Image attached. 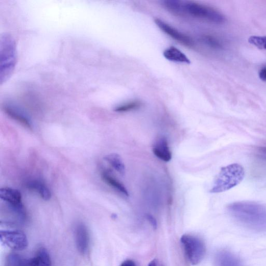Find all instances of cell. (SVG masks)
I'll list each match as a JSON object with an SVG mask.
<instances>
[{"mask_svg": "<svg viewBox=\"0 0 266 266\" xmlns=\"http://www.w3.org/2000/svg\"><path fill=\"white\" fill-rule=\"evenodd\" d=\"M231 216L251 230L266 231V206L254 202H235L228 206Z\"/></svg>", "mask_w": 266, "mask_h": 266, "instance_id": "1", "label": "cell"}, {"mask_svg": "<svg viewBox=\"0 0 266 266\" xmlns=\"http://www.w3.org/2000/svg\"><path fill=\"white\" fill-rule=\"evenodd\" d=\"M245 176L244 167L238 163H233L223 167L214 182L211 193H220L229 190L238 185Z\"/></svg>", "mask_w": 266, "mask_h": 266, "instance_id": "2", "label": "cell"}, {"mask_svg": "<svg viewBox=\"0 0 266 266\" xmlns=\"http://www.w3.org/2000/svg\"><path fill=\"white\" fill-rule=\"evenodd\" d=\"M183 14L217 24L225 21V17L215 9L194 2H183Z\"/></svg>", "mask_w": 266, "mask_h": 266, "instance_id": "3", "label": "cell"}, {"mask_svg": "<svg viewBox=\"0 0 266 266\" xmlns=\"http://www.w3.org/2000/svg\"><path fill=\"white\" fill-rule=\"evenodd\" d=\"M181 241L186 256L192 265L200 263L204 258L206 248L204 243L198 236L191 234H184Z\"/></svg>", "mask_w": 266, "mask_h": 266, "instance_id": "4", "label": "cell"}, {"mask_svg": "<svg viewBox=\"0 0 266 266\" xmlns=\"http://www.w3.org/2000/svg\"><path fill=\"white\" fill-rule=\"evenodd\" d=\"M0 198L21 220L26 218V212L22 203L20 192L15 189L5 187L0 190Z\"/></svg>", "mask_w": 266, "mask_h": 266, "instance_id": "5", "label": "cell"}, {"mask_svg": "<svg viewBox=\"0 0 266 266\" xmlns=\"http://www.w3.org/2000/svg\"><path fill=\"white\" fill-rule=\"evenodd\" d=\"M0 239L5 245L14 250H23L28 246L26 235L20 231L2 230Z\"/></svg>", "mask_w": 266, "mask_h": 266, "instance_id": "6", "label": "cell"}, {"mask_svg": "<svg viewBox=\"0 0 266 266\" xmlns=\"http://www.w3.org/2000/svg\"><path fill=\"white\" fill-rule=\"evenodd\" d=\"M155 23L161 30L175 40L188 47L194 45V41L187 35L177 31V29L171 26L160 19L155 20Z\"/></svg>", "mask_w": 266, "mask_h": 266, "instance_id": "7", "label": "cell"}, {"mask_svg": "<svg viewBox=\"0 0 266 266\" xmlns=\"http://www.w3.org/2000/svg\"><path fill=\"white\" fill-rule=\"evenodd\" d=\"M75 235L78 251L82 254H85L90 244L89 233L85 225L82 223L78 224L75 229Z\"/></svg>", "mask_w": 266, "mask_h": 266, "instance_id": "8", "label": "cell"}, {"mask_svg": "<svg viewBox=\"0 0 266 266\" xmlns=\"http://www.w3.org/2000/svg\"><path fill=\"white\" fill-rule=\"evenodd\" d=\"M153 151L157 158L164 162H169L172 159V153L165 137H161L156 141Z\"/></svg>", "mask_w": 266, "mask_h": 266, "instance_id": "9", "label": "cell"}, {"mask_svg": "<svg viewBox=\"0 0 266 266\" xmlns=\"http://www.w3.org/2000/svg\"><path fill=\"white\" fill-rule=\"evenodd\" d=\"M27 266H52V260L47 250L39 249L33 258L28 259Z\"/></svg>", "mask_w": 266, "mask_h": 266, "instance_id": "10", "label": "cell"}, {"mask_svg": "<svg viewBox=\"0 0 266 266\" xmlns=\"http://www.w3.org/2000/svg\"><path fill=\"white\" fill-rule=\"evenodd\" d=\"M216 266H240V261L235 255L227 251L219 252L215 258Z\"/></svg>", "mask_w": 266, "mask_h": 266, "instance_id": "11", "label": "cell"}, {"mask_svg": "<svg viewBox=\"0 0 266 266\" xmlns=\"http://www.w3.org/2000/svg\"><path fill=\"white\" fill-rule=\"evenodd\" d=\"M5 111L14 120L19 122L26 128H33V124L30 119L19 110L10 106L5 107Z\"/></svg>", "mask_w": 266, "mask_h": 266, "instance_id": "12", "label": "cell"}, {"mask_svg": "<svg viewBox=\"0 0 266 266\" xmlns=\"http://www.w3.org/2000/svg\"><path fill=\"white\" fill-rule=\"evenodd\" d=\"M164 56L167 60L179 63L190 64V61L187 56L178 49L171 46L165 50Z\"/></svg>", "mask_w": 266, "mask_h": 266, "instance_id": "13", "label": "cell"}, {"mask_svg": "<svg viewBox=\"0 0 266 266\" xmlns=\"http://www.w3.org/2000/svg\"><path fill=\"white\" fill-rule=\"evenodd\" d=\"M26 186L28 188L37 192L45 201H48L51 198V192L49 188L40 181H30L27 183Z\"/></svg>", "mask_w": 266, "mask_h": 266, "instance_id": "14", "label": "cell"}, {"mask_svg": "<svg viewBox=\"0 0 266 266\" xmlns=\"http://www.w3.org/2000/svg\"><path fill=\"white\" fill-rule=\"evenodd\" d=\"M105 160L112 167L122 175L126 173V167L122 157L116 154H111L105 156Z\"/></svg>", "mask_w": 266, "mask_h": 266, "instance_id": "15", "label": "cell"}, {"mask_svg": "<svg viewBox=\"0 0 266 266\" xmlns=\"http://www.w3.org/2000/svg\"><path fill=\"white\" fill-rule=\"evenodd\" d=\"M102 178L110 186L126 196H129V192L124 185L114 179V177L111 176L108 172H104L103 173Z\"/></svg>", "mask_w": 266, "mask_h": 266, "instance_id": "16", "label": "cell"}, {"mask_svg": "<svg viewBox=\"0 0 266 266\" xmlns=\"http://www.w3.org/2000/svg\"><path fill=\"white\" fill-rule=\"evenodd\" d=\"M164 7L170 12L179 16H184L183 2L178 0H166L162 3Z\"/></svg>", "mask_w": 266, "mask_h": 266, "instance_id": "17", "label": "cell"}, {"mask_svg": "<svg viewBox=\"0 0 266 266\" xmlns=\"http://www.w3.org/2000/svg\"><path fill=\"white\" fill-rule=\"evenodd\" d=\"M28 259L17 253H11L6 259V266H27Z\"/></svg>", "mask_w": 266, "mask_h": 266, "instance_id": "18", "label": "cell"}, {"mask_svg": "<svg viewBox=\"0 0 266 266\" xmlns=\"http://www.w3.org/2000/svg\"><path fill=\"white\" fill-rule=\"evenodd\" d=\"M142 103L139 101H133L116 107L114 111L119 112H126L137 110L141 107Z\"/></svg>", "mask_w": 266, "mask_h": 266, "instance_id": "19", "label": "cell"}, {"mask_svg": "<svg viewBox=\"0 0 266 266\" xmlns=\"http://www.w3.org/2000/svg\"><path fill=\"white\" fill-rule=\"evenodd\" d=\"M201 40L205 44L212 49L220 50L223 48L221 41L214 36L205 35L201 38Z\"/></svg>", "mask_w": 266, "mask_h": 266, "instance_id": "20", "label": "cell"}, {"mask_svg": "<svg viewBox=\"0 0 266 266\" xmlns=\"http://www.w3.org/2000/svg\"><path fill=\"white\" fill-rule=\"evenodd\" d=\"M249 42L258 49L266 50V37L252 36L249 38Z\"/></svg>", "mask_w": 266, "mask_h": 266, "instance_id": "21", "label": "cell"}, {"mask_svg": "<svg viewBox=\"0 0 266 266\" xmlns=\"http://www.w3.org/2000/svg\"><path fill=\"white\" fill-rule=\"evenodd\" d=\"M146 218L148 220H149V221L152 224L153 227L155 229H156L157 226V223L156 219L151 215H147Z\"/></svg>", "mask_w": 266, "mask_h": 266, "instance_id": "22", "label": "cell"}, {"mask_svg": "<svg viewBox=\"0 0 266 266\" xmlns=\"http://www.w3.org/2000/svg\"><path fill=\"white\" fill-rule=\"evenodd\" d=\"M259 77L261 80L266 81V67H263L259 71Z\"/></svg>", "mask_w": 266, "mask_h": 266, "instance_id": "23", "label": "cell"}, {"mask_svg": "<svg viewBox=\"0 0 266 266\" xmlns=\"http://www.w3.org/2000/svg\"><path fill=\"white\" fill-rule=\"evenodd\" d=\"M120 266H136L135 262L132 260L125 261Z\"/></svg>", "mask_w": 266, "mask_h": 266, "instance_id": "24", "label": "cell"}, {"mask_svg": "<svg viewBox=\"0 0 266 266\" xmlns=\"http://www.w3.org/2000/svg\"><path fill=\"white\" fill-rule=\"evenodd\" d=\"M148 266H158V261L156 259H154L151 261Z\"/></svg>", "mask_w": 266, "mask_h": 266, "instance_id": "25", "label": "cell"}]
</instances>
